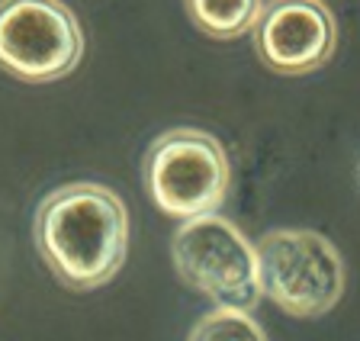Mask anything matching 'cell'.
I'll return each mask as SVG.
<instances>
[{"instance_id":"cell-1","label":"cell","mask_w":360,"mask_h":341,"mask_svg":"<svg viewBox=\"0 0 360 341\" xmlns=\"http://www.w3.org/2000/svg\"><path fill=\"white\" fill-rule=\"evenodd\" d=\"M129 212L120 193L77 181L39 203L32 238L49 271L71 290H97L122 271L129 255Z\"/></svg>"},{"instance_id":"cell-2","label":"cell","mask_w":360,"mask_h":341,"mask_svg":"<svg viewBox=\"0 0 360 341\" xmlns=\"http://www.w3.org/2000/svg\"><path fill=\"white\" fill-rule=\"evenodd\" d=\"M142 174L151 203L180 222L216 212L232 187L222 142L193 126L161 132L145 155Z\"/></svg>"},{"instance_id":"cell-3","label":"cell","mask_w":360,"mask_h":341,"mask_svg":"<svg viewBox=\"0 0 360 341\" xmlns=\"http://www.w3.org/2000/svg\"><path fill=\"white\" fill-rule=\"evenodd\" d=\"M171 258L180 281L216 306L251 312L264 296L257 248L219 212L180 222L171 238Z\"/></svg>"},{"instance_id":"cell-4","label":"cell","mask_w":360,"mask_h":341,"mask_svg":"<svg viewBox=\"0 0 360 341\" xmlns=\"http://www.w3.org/2000/svg\"><path fill=\"white\" fill-rule=\"evenodd\" d=\"M255 248L261 290L277 309L296 319H319L338 306L345 293V261L322 232L274 229Z\"/></svg>"},{"instance_id":"cell-5","label":"cell","mask_w":360,"mask_h":341,"mask_svg":"<svg viewBox=\"0 0 360 341\" xmlns=\"http://www.w3.org/2000/svg\"><path fill=\"white\" fill-rule=\"evenodd\" d=\"M84 58V30L61 0H0V68L26 84L68 77Z\"/></svg>"},{"instance_id":"cell-6","label":"cell","mask_w":360,"mask_h":341,"mask_svg":"<svg viewBox=\"0 0 360 341\" xmlns=\"http://www.w3.org/2000/svg\"><path fill=\"white\" fill-rule=\"evenodd\" d=\"M261 61L277 75H309L328 65L338 23L322 0H270L255 26Z\"/></svg>"},{"instance_id":"cell-7","label":"cell","mask_w":360,"mask_h":341,"mask_svg":"<svg viewBox=\"0 0 360 341\" xmlns=\"http://www.w3.org/2000/svg\"><path fill=\"white\" fill-rule=\"evenodd\" d=\"M193 26L219 42L241 39L257 26L264 0H184Z\"/></svg>"},{"instance_id":"cell-8","label":"cell","mask_w":360,"mask_h":341,"mask_svg":"<svg viewBox=\"0 0 360 341\" xmlns=\"http://www.w3.org/2000/svg\"><path fill=\"white\" fill-rule=\"evenodd\" d=\"M187 341H267V335L245 309L216 306L212 312L196 319Z\"/></svg>"},{"instance_id":"cell-9","label":"cell","mask_w":360,"mask_h":341,"mask_svg":"<svg viewBox=\"0 0 360 341\" xmlns=\"http://www.w3.org/2000/svg\"><path fill=\"white\" fill-rule=\"evenodd\" d=\"M357 184H360V161H357Z\"/></svg>"}]
</instances>
